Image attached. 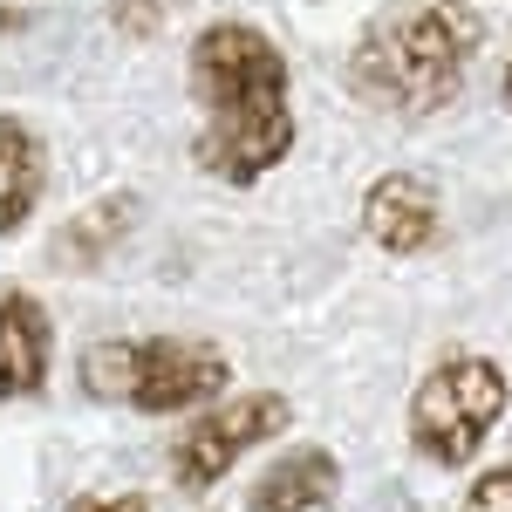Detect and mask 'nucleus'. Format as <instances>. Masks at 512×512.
<instances>
[{"label":"nucleus","instance_id":"1","mask_svg":"<svg viewBox=\"0 0 512 512\" xmlns=\"http://www.w3.org/2000/svg\"><path fill=\"white\" fill-rule=\"evenodd\" d=\"M192 96L205 110L198 171L219 185H260L294 151V103H287V55L253 21H212L192 41Z\"/></svg>","mask_w":512,"mask_h":512},{"label":"nucleus","instance_id":"2","mask_svg":"<svg viewBox=\"0 0 512 512\" xmlns=\"http://www.w3.org/2000/svg\"><path fill=\"white\" fill-rule=\"evenodd\" d=\"M478 41H485V21L465 0H396L355 41L349 89L369 110L431 117V110H444L465 89Z\"/></svg>","mask_w":512,"mask_h":512},{"label":"nucleus","instance_id":"3","mask_svg":"<svg viewBox=\"0 0 512 512\" xmlns=\"http://www.w3.org/2000/svg\"><path fill=\"white\" fill-rule=\"evenodd\" d=\"M512 403V383L492 355H444L431 376L410 390V444L437 472H465L485 437L499 431Z\"/></svg>","mask_w":512,"mask_h":512},{"label":"nucleus","instance_id":"4","mask_svg":"<svg viewBox=\"0 0 512 512\" xmlns=\"http://www.w3.org/2000/svg\"><path fill=\"white\" fill-rule=\"evenodd\" d=\"M287 417H294V403H287L280 390L219 396V403L192 410V424H185L178 444H171V478H178V492H212L246 451H260L267 437L287 431Z\"/></svg>","mask_w":512,"mask_h":512},{"label":"nucleus","instance_id":"5","mask_svg":"<svg viewBox=\"0 0 512 512\" xmlns=\"http://www.w3.org/2000/svg\"><path fill=\"white\" fill-rule=\"evenodd\" d=\"M233 390V362L192 335H144L123 362V410L137 417H192Z\"/></svg>","mask_w":512,"mask_h":512},{"label":"nucleus","instance_id":"6","mask_svg":"<svg viewBox=\"0 0 512 512\" xmlns=\"http://www.w3.org/2000/svg\"><path fill=\"white\" fill-rule=\"evenodd\" d=\"M55 369V321L28 287H0V403H35Z\"/></svg>","mask_w":512,"mask_h":512},{"label":"nucleus","instance_id":"7","mask_svg":"<svg viewBox=\"0 0 512 512\" xmlns=\"http://www.w3.org/2000/svg\"><path fill=\"white\" fill-rule=\"evenodd\" d=\"M362 233L376 239L383 253H396V260L424 253V246L437 239V192H431V178H417V171H390V178H376V185L362 192Z\"/></svg>","mask_w":512,"mask_h":512},{"label":"nucleus","instance_id":"8","mask_svg":"<svg viewBox=\"0 0 512 512\" xmlns=\"http://www.w3.org/2000/svg\"><path fill=\"white\" fill-rule=\"evenodd\" d=\"M335 506H342V465L321 444L280 451L246 492V512H335Z\"/></svg>","mask_w":512,"mask_h":512},{"label":"nucleus","instance_id":"9","mask_svg":"<svg viewBox=\"0 0 512 512\" xmlns=\"http://www.w3.org/2000/svg\"><path fill=\"white\" fill-rule=\"evenodd\" d=\"M48 185V158H41V137L21 117H0V239L21 233L41 205Z\"/></svg>","mask_w":512,"mask_h":512},{"label":"nucleus","instance_id":"10","mask_svg":"<svg viewBox=\"0 0 512 512\" xmlns=\"http://www.w3.org/2000/svg\"><path fill=\"white\" fill-rule=\"evenodd\" d=\"M130 226H137V198H130V192L96 198L89 212H76V219L62 226V239H55V260H62V267H89V260H103V253H110V246H117Z\"/></svg>","mask_w":512,"mask_h":512},{"label":"nucleus","instance_id":"11","mask_svg":"<svg viewBox=\"0 0 512 512\" xmlns=\"http://www.w3.org/2000/svg\"><path fill=\"white\" fill-rule=\"evenodd\" d=\"M465 512H512V458L472 478V492H465Z\"/></svg>","mask_w":512,"mask_h":512},{"label":"nucleus","instance_id":"12","mask_svg":"<svg viewBox=\"0 0 512 512\" xmlns=\"http://www.w3.org/2000/svg\"><path fill=\"white\" fill-rule=\"evenodd\" d=\"M62 512H151V499H144V492H110V499L82 492V499H69Z\"/></svg>","mask_w":512,"mask_h":512},{"label":"nucleus","instance_id":"13","mask_svg":"<svg viewBox=\"0 0 512 512\" xmlns=\"http://www.w3.org/2000/svg\"><path fill=\"white\" fill-rule=\"evenodd\" d=\"M506 110H512V69H506Z\"/></svg>","mask_w":512,"mask_h":512},{"label":"nucleus","instance_id":"14","mask_svg":"<svg viewBox=\"0 0 512 512\" xmlns=\"http://www.w3.org/2000/svg\"><path fill=\"white\" fill-rule=\"evenodd\" d=\"M158 7H164V0H158Z\"/></svg>","mask_w":512,"mask_h":512}]
</instances>
